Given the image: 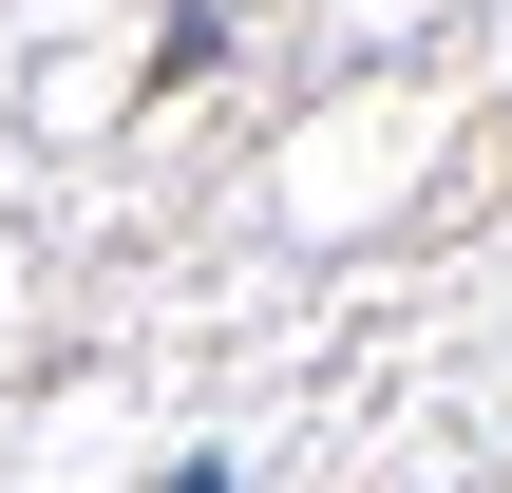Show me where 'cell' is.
I'll return each instance as SVG.
<instances>
[{
	"mask_svg": "<svg viewBox=\"0 0 512 493\" xmlns=\"http://www.w3.org/2000/svg\"><path fill=\"white\" fill-rule=\"evenodd\" d=\"M152 493H247V475H228V456H171V475H152Z\"/></svg>",
	"mask_w": 512,
	"mask_h": 493,
	"instance_id": "obj_1",
	"label": "cell"
}]
</instances>
